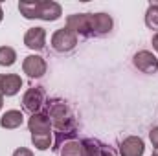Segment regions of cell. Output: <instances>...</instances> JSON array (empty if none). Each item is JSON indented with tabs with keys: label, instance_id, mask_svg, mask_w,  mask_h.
Instances as JSON below:
<instances>
[{
	"label": "cell",
	"instance_id": "d4e9b609",
	"mask_svg": "<svg viewBox=\"0 0 158 156\" xmlns=\"http://www.w3.org/2000/svg\"><path fill=\"white\" fill-rule=\"evenodd\" d=\"M151 156H158V149H155V153H153Z\"/></svg>",
	"mask_w": 158,
	"mask_h": 156
},
{
	"label": "cell",
	"instance_id": "7c38bea8",
	"mask_svg": "<svg viewBox=\"0 0 158 156\" xmlns=\"http://www.w3.org/2000/svg\"><path fill=\"white\" fill-rule=\"evenodd\" d=\"M22 123H24V114L20 110H15V109L6 110L2 114V117H0V127L7 129V130L19 129V127H22Z\"/></svg>",
	"mask_w": 158,
	"mask_h": 156
},
{
	"label": "cell",
	"instance_id": "cb8c5ba5",
	"mask_svg": "<svg viewBox=\"0 0 158 156\" xmlns=\"http://www.w3.org/2000/svg\"><path fill=\"white\" fill-rule=\"evenodd\" d=\"M2 18H4V9H2V6H0V22H2Z\"/></svg>",
	"mask_w": 158,
	"mask_h": 156
},
{
	"label": "cell",
	"instance_id": "ffe728a7",
	"mask_svg": "<svg viewBox=\"0 0 158 156\" xmlns=\"http://www.w3.org/2000/svg\"><path fill=\"white\" fill-rule=\"evenodd\" d=\"M13 156H35V154L30 149H26V147H19V149H15Z\"/></svg>",
	"mask_w": 158,
	"mask_h": 156
},
{
	"label": "cell",
	"instance_id": "277c9868",
	"mask_svg": "<svg viewBox=\"0 0 158 156\" xmlns=\"http://www.w3.org/2000/svg\"><path fill=\"white\" fill-rule=\"evenodd\" d=\"M88 22H90V35L101 37L112 31L114 20L107 13H88Z\"/></svg>",
	"mask_w": 158,
	"mask_h": 156
},
{
	"label": "cell",
	"instance_id": "6da1fadb",
	"mask_svg": "<svg viewBox=\"0 0 158 156\" xmlns=\"http://www.w3.org/2000/svg\"><path fill=\"white\" fill-rule=\"evenodd\" d=\"M50 44L57 53H68L77 46V35L64 26V28H59V30L53 31Z\"/></svg>",
	"mask_w": 158,
	"mask_h": 156
},
{
	"label": "cell",
	"instance_id": "9a60e30c",
	"mask_svg": "<svg viewBox=\"0 0 158 156\" xmlns=\"http://www.w3.org/2000/svg\"><path fill=\"white\" fill-rule=\"evenodd\" d=\"M59 154L61 156H85V153H83V143L79 140H70V142H66V143L61 145Z\"/></svg>",
	"mask_w": 158,
	"mask_h": 156
},
{
	"label": "cell",
	"instance_id": "5bb4252c",
	"mask_svg": "<svg viewBox=\"0 0 158 156\" xmlns=\"http://www.w3.org/2000/svg\"><path fill=\"white\" fill-rule=\"evenodd\" d=\"M39 7H40V0L35 2H28V0H22L19 2V11L24 18L28 20H33V18H39Z\"/></svg>",
	"mask_w": 158,
	"mask_h": 156
},
{
	"label": "cell",
	"instance_id": "603a6c76",
	"mask_svg": "<svg viewBox=\"0 0 158 156\" xmlns=\"http://www.w3.org/2000/svg\"><path fill=\"white\" fill-rule=\"evenodd\" d=\"M2 107H4V96L0 94V110H2Z\"/></svg>",
	"mask_w": 158,
	"mask_h": 156
},
{
	"label": "cell",
	"instance_id": "e0dca14e",
	"mask_svg": "<svg viewBox=\"0 0 158 156\" xmlns=\"http://www.w3.org/2000/svg\"><path fill=\"white\" fill-rule=\"evenodd\" d=\"M81 143H83V153H85V156H99L101 154V147H103V143H101L99 140L86 138V140H83Z\"/></svg>",
	"mask_w": 158,
	"mask_h": 156
},
{
	"label": "cell",
	"instance_id": "30bf717a",
	"mask_svg": "<svg viewBox=\"0 0 158 156\" xmlns=\"http://www.w3.org/2000/svg\"><path fill=\"white\" fill-rule=\"evenodd\" d=\"M28 129L30 132H52L53 130V125H52V119L46 112H37V114H31L28 119Z\"/></svg>",
	"mask_w": 158,
	"mask_h": 156
},
{
	"label": "cell",
	"instance_id": "d6986e66",
	"mask_svg": "<svg viewBox=\"0 0 158 156\" xmlns=\"http://www.w3.org/2000/svg\"><path fill=\"white\" fill-rule=\"evenodd\" d=\"M149 140H151L153 147L158 149V127H153V129L149 130Z\"/></svg>",
	"mask_w": 158,
	"mask_h": 156
},
{
	"label": "cell",
	"instance_id": "2e32d148",
	"mask_svg": "<svg viewBox=\"0 0 158 156\" xmlns=\"http://www.w3.org/2000/svg\"><path fill=\"white\" fill-rule=\"evenodd\" d=\"M145 26L158 33V2H151L145 11Z\"/></svg>",
	"mask_w": 158,
	"mask_h": 156
},
{
	"label": "cell",
	"instance_id": "8fae6325",
	"mask_svg": "<svg viewBox=\"0 0 158 156\" xmlns=\"http://www.w3.org/2000/svg\"><path fill=\"white\" fill-rule=\"evenodd\" d=\"M63 15V7L61 4L53 2V0H42L39 7V18L40 20H46V22H53V20H59Z\"/></svg>",
	"mask_w": 158,
	"mask_h": 156
},
{
	"label": "cell",
	"instance_id": "52a82bcc",
	"mask_svg": "<svg viewBox=\"0 0 158 156\" xmlns=\"http://www.w3.org/2000/svg\"><path fill=\"white\" fill-rule=\"evenodd\" d=\"M24 44L33 50V51H40L46 48V30L35 26V28H30L26 33H24Z\"/></svg>",
	"mask_w": 158,
	"mask_h": 156
},
{
	"label": "cell",
	"instance_id": "4fadbf2b",
	"mask_svg": "<svg viewBox=\"0 0 158 156\" xmlns=\"http://www.w3.org/2000/svg\"><path fill=\"white\" fill-rule=\"evenodd\" d=\"M53 132H33L31 134V143L39 151H48L53 147Z\"/></svg>",
	"mask_w": 158,
	"mask_h": 156
},
{
	"label": "cell",
	"instance_id": "7402d4cb",
	"mask_svg": "<svg viewBox=\"0 0 158 156\" xmlns=\"http://www.w3.org/2000/svg\"><path fill=\"white\" fill-rule=\"evenodd\" d=\"M151 42H153V48H155V51L158 53V33H155V35H153V40H151Z\"/></svg>",
	"mask_w": 158,
	"mask_h": 156
},
{
	"label": "cell",
	"instance_id": "ac0fdd59",
	"mask_svg": "<svg viewBox=\"0 0 158 156\" xmlns=\"http://www.w3.org/2000/svg\"><path fill=\"white\" fill-rule=\"evenodd\" d=\"M17 63V51L11 46H0V66H13Z\"/></svg>",
	"mask_w": 158,
	"mask_h": 156
},
{
	"label": "cell",
	"instance_id": "5b68a950",
	"mask_svg": "<svg viewBox=\"0 0 158 156\" xmlns=\"http://www.w3.org/2000/svg\"><path fill=\"white\" fill-rule=\"evenodd\" d=\"M46 70H48V64H46L44 57H40V55L31 53V55H28V57L22 61V72L31 79L42 77V76L46 74Z\"/></svg>",
	"mask_w": 158,
	"mask_h": 156
},
{
	"label": "cell",
	"instance_id": "ba28073f",
	"mask_svg": "<svg viewBox=\"0 0 158 156\" xmlns=\"http://www.w3.org/2000/svg\"><path fill=\"white\" fill-rule=\"evenodd\" d=\"M22 88V77L17 74H0V94L6 97L17 96Z\"/></svg>",
	"mask_w": 158,
	"mask_h": 156
},
{
	"label": "cell",
	"instance_id": "8992f818",
	"mask_svg": "<svg viewBox=\"0 0 158 156\" xmlns=\"http://www.w3.org/2000/svg\"><path fill=\"white\" fill-rule=\"evenodd\" d=\"M66 28L74 31L76 35L90 37V22H88V13H74L66 17Z\"/></svg>",
	"mask_w": 158,
	"mask_h": 156
},
{
	"label": "cell",
	"instance_id": "3957f363",
	"mask_svg": "<svg viewBox=\"0 0 158 156\" xmlns=\"http://www.w3.org/2000/svg\"><path fill=\"white\" fill-rule=\"evenodd\" d=\"M132 64L142 74H156L158 72V57L149 50L136 51L134 57H132Z\"/></svg>",
	"mask_w": 158,
	"mask_h": 156
},
{
	"label": "cell",
	"instance_id": "44dd1931",
	"mask_svg": "<svg viewBox=\"0 0 158 156\" xmlns=\"http://www.w3.org/2000/svg\"><path fill=\"white\" fill-rule=\"evenodd\" d=\"M99 156H116V154H114V151H112L109 145H105V143H103V147H101V154H99Z\"/></svg>",
	"mask_w": 158,
	"mask_h": 156
},
{
	"label": "cell",
	"instance_id": "7a4b0ae2",
	"mask_svg": "<svg viewBox=\"0 0 158 156\" xmlns=\"http://www.w3.org/2000/svg\"><path fill=\"white\" fill-rule=\"evenodd\" d=\"M44 101H46V92H44L42 86H31V88H28V90L24 92V96H22V107H24V110H28L30 114L40 112Z\"/></svg>",
	"mask_w": 158,
	"mask_h": 156
},
{
	"label": "cell",
	"instance_id": "9c48e42d",
	"mask_svg": "<svg viewBox=\"0 0 158 156\" xmlns=\"http://www.w3.org/2000/svg\"><path fill=\"white\" fill-rule=\"evenodd\" d=\"M145 143L140 136H129L119 143V156H143Z\"/></svg>",
	"mask_w": 158,
	"mask_h": 156
}]
</instances>
